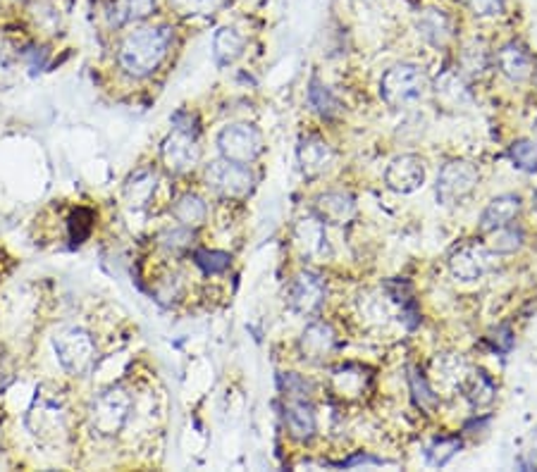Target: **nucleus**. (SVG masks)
Listing matches in <instances>:
<instances>
[{
  "instance_id": "nucleus-1",
  "label": "nucleus",
  "mask_w": 537,
  "mask_h": 472,
  "mask_svg": "<svg viewBox=\"0 0 537 472\" xmlns=\"http://www.w3.org/2000/svg\"><path fill=\"white\" fill-rule=\"evenodd\" d=\"M175 32L170 26H144L127 33L120 43L118 62L129 77H149L156 72L172 46Z\"/></svg>"
},
{
  "instance_id": "nucleus-2",
  "label": "nucleus",
  "mask_w": 537,
  "mask_h": 472,
  "mask_svg": "<svg viewBox=\"0 0 537 472\" xmlns=\"http://www.w3.org/2000/svg\"><path fill=\"white\" fill-rule=\"evenodd\" d=\"M427 77L418 65H401L389 67L380 79V96L389 108H407L426 96Z\"/></svg>"
},
{
  "instance_id": "nucleus-3",
  "label": "nucleus",
  "mask_w": 537,
  "mask_h": 472,
  "mask_svg": "<svg viewBox=\"0 0 537 472\" xmlns=\"http://www.w3.org/2000/svg\"><path fill=\"white\" fill-rule=\"evenodd\" d=\"M60 365L70 374H86L96 363V341L82 327L60 329L53 339Z\"/></svg>"
},
{
  "instance_id": "nucleus-4",
  "label": "nucleus",
  "mask_w": 537,
  "mask_h": 472,
  "mask_svg": "<svg viewBox=\"0 0 537 472\" xmlns=\"http://www.w3.org/2000/svg\"><path fill=\"white\" fill-rule=\"evenodd\" d=\"M478 182L480 175L475 165L468 163V160H452L439 170L435 194H437L439 203L452 208V205L464 203L465 198L475 191Z\"/></svg>"
},
{
  "instance_id": "nucleus-5",
  "label": "nucleus",
  "mask_w": 537,
  "mask_h": 472,
  "mask_svg": "<svg viewBox=\"0 0 537 472\" xmlns=\"http://www.w3.org/2000/svg\"><path fill=\"white\" fill-rule=\"evenodd\" d=\"M204 179L210 189L227 198H242L246 196L254 186V175L244 163H235V160H216V163L206 165Z\"/></svg>"
},
{
  "instance_id": "nucleus-6",
  "label": "nucleus",
  "mask_w": 537,
  "mask_h": 472,
  "mask_svg": "<svg viewBox=\"0 0 537 472\" xmlns=\"http://www.w3.org/2000/svg\"><path fill=\"white\" fill-rule=\"evenodd\" d=\"M217 148L227 160L249 165L263 153V134L254 125H230L220 131Z\"/></svg>"
},
{
  "instance_id": "nucleus-7",
  "label": "nucleus",
  "mask_w": 537,
  "mask_h": 472,
  "mask_svg": "<svg viewBox=\"0 0 537 472\" xmlns=\"http://www.w3.org/2000/svg\"><path fill=\"white\" fill-rule=\"evenodd\" d=\"M131 411V399L125 389H110L96 399L91 408V425L101 434H118Z\"/></svg>"
},
{
  "instance_id": "nucleus-8",
  "label": "nucleus",
  "mask_w": 537,
  "mask_h": 472,
  "mask_svg": "<svg viewBox=\"0 0 537 472\" xmlns=\"http://www.w3.org/2000/svg\"><path fill=\"white\" fill-rule=\"evenodd\" d=\"M494 268V253L483 243H464L449 258V269L461 282H478Z\"/></svg>"
},
{
  "instance_id": "nucleus-9",
  "label": "nucleus",
  "mask_w": 537,
  "mask_h": 472,
  "mask_svg": "<svg viewBox=\"0 0 537 472\" xmlns=\"http://www.w3.org/2000/svg\"><path fill=\"white\" fill-rule=\"evenodd\" d=\"M160 157H163L168 170L175 172V175H184V172H191L198 165L201 148H198L194 134L175 129L160 146Z\"/></svg>"
},
{
  "instance_id": "nucleus-10",
  "label": "nucleus",
  "mask_w": 537,
  "mask_h": 472,
  "mask_svg": "<svg viewBox=\"0 0 537 472\" xmlns=\"http://www.w3.org/2000/svg\"><path fill=\"white\" fill-rule=\"evenodd\" d=\"M385 184L394 194H413L426 184V165L418 156H397L387 165Z\"/></svg>"
},
{
  "instance_id": "nucleus-11",
  "label": "nucleus",
  "mask_w": 537,
  "mask_h": 472,
  "mask_svg": "<svg viewBox=\"0 0 537 472\" xmlns=\"http://www.w3.org/2000/svg\"><path fill=\"white\" fill-rule=\"evenodd\" d=\"M294 246L303 260H325L330 256V239L321 217H303L294 227Z\"/></svg>"
},
{
  "instance_id": "nucleus-12",
  "label": "nucleus",
  "mask_w": 537,
  "mask_h": 472,
  "mask_svg": "<svg viewBox=\"0 0 537 472\" xmlns=\"http://www.w3.org/2000/svg\"><path fill=\"white\" fill-rule=\"evenodd\" d=\"M325 282L322 277H318L315 272H299L294 277V282L289 287V306L296 310V313L303 315H313L321 310V306L325 303Z\"/></svg>"
},
{
  "instance_id": "nucleus-13",
  "label": "nucleus",
  "mask_w": 537,
  "mask_h": 472,
  "mask_svg": "<svg viewBox=\"0 0 537 472\" xmlns=\"http://www.w3.org/2000/svg\"><path fill=\"white\" fill-rule=\"evenodd\" d=\"M337 346V335L328 322H311L299 339V351L308 363H325Z\"/></svg>"
},
{
  "instance_id": "nucleus-14",
  "label": "nucleus",
  "mask_w": 537,
  "mask_h": 472,
  "mask_svg": "<svg viewBox=\"0 0 537 472\" xmlns=\"http://www.w3.org/2000/svg\"><path fill=\"white\" fill-rule=\"evenodd\" d=\"M296 156H299V165L306 177H321L322 172H328L334 163L332 148L321 137L302 138Z\"/></svg>"
},
{
  "instance_id": "nucleus-15",
  "label": "nucleus",
  "mask_w": 537,
  "mask_h": 472,
  "mask_svg": "<svg viewBox=\"0 0 537 472\" xmlns=\"http://www.w3.org/2000/svg\"><path fill=\"white\" fill-rule=\"evenodd\" d=\"M315 212L325 224H347L356 215V201L344 191H328L315 198Z\"/></svg>"
},
{
  "instance_id": "nucleus-16",
  "label": "nucleus",
  "mask_w": 537,
  "mask_h": 472,
  "mask_svg": "<svg viewBox=\"0 0 537 472\" xmlns=\"http://www.w3.org/2000/svg\"><path fill=\"white\" fill-rule=\"evenodd\" d=\"M284 425L287 432L299 441L313 439L315 413L306 399H287L284 403Z\"/></svg>"
},
{
  "instance_id": "nucleus-17",
  "label": "nucleus",
  "mask_w": 537,
  "mask_h": 472,
  "mask_svg": "<svg viewBox=\"0 0 537 472\" xmlns=\"http://www.w3.org/2000/svg\"><path fill=\"white\" fill-rule=\"evenodd\" d=\"M518 210H521V198L516 194H504V196L492 198L490 205L483 210L480 217V230L494 231L499 227H506L516 220Z\"/></svg>"
},
{
  "instance_id": "nucleus-18",
  "label": "nucleus",
  "mask_w": 537,
  "mask_h": 472,
  "mask_svg": "<svg viewBox=\"0 0 537 472\" xmlns=\"http://www.w3.org/2000/svg\"><path fill=\"white\" fill-rule=\"evenodd\" d=\"M497 65L506 79L525 81L532 74V58L521 43H506L497 55Z\"/></svg>"
},
{
  "instance_id": "nucleus-19",
  "label": "nucleus",
  "mask_w": 537,
  "mask_h": 472,
  "mask_svg": "<svg viewBox=\"0 0 537 472\" xmlns=\"http://www.w3.org/2000/svg\"><path fill=\"white\" fill-rule=\"evenodd\" d=\"M420 36L433 43V46L442 48L454 39V24L442 10H426L418 20Z\"/></svg>"
},
{
  "instance_id": "nucleus-20",
  "label": "nucleus",
  "mask_w": 537,
  "mask_h": 472,
  "mask_svg": "<svg viewBox=\"0 0 537 472\" xmlns=\"http://www.w3.org/2000/svg\"><path fill=\"white\" fill-rule=\"evenodd\" d=\"M246 39L242 33L232 29V26H223L213 39V55H216L217 65H232L236 58H242Z\"/></svg>"
},
{
  "instance_id": "nucleus-21",
  "label": "nucleus",
  "mask_w": 537,
  "mask_h": 472,
  "mask_svg": "<svg viewBox=\"0 0 537 472\" xmlns=\"http://www.w3.org/2000/svg\"><path fill=\"white\" fill-rule=\"evenodd\" d=\"M172 215L182 227L194 230V227H201L206 222L208 208H206L204 198H198L197 194H184V196L177 198L175 208H172Z\"/></svg>"
},
{
  "instance_id": "nucleus-22",
  "label": "nucleus",
  "mask_w": 537,
  "mask_h": 472,
  "mask_svg": "<svg viewBox=\"0 0 537 472\" xmlns=\"http://www.w3.org/2000/svg\"><path fill=\"white\" fill-rule=\"evenodd\" d=\"M156 10V0H118L110 10V24L125 26L131 22L146 20Z\"/></svg>"
},
{
  "instance_id": "nucleus-23",
  "label": "nucleus",
  "mask_w": 537,
  "mask_h": 472,
  "mask_svg": "<svg viewBox=\"0 0 537 472\" xmlns=\"http://www.w3.org/2000/svg\"><path fill=\"white\" fill-rule=\"evenodd\" d=\"M464 387H465V396H468V401H471L475 408L490 406L492 401H494V393H497L494 382H492L485 373L468 374L464 382Z\"/></svg>"
},
{
  "instance_id": "nucleus-24",
  "label": "nucleus",
  "mask_w": 537,
  "mask_h": 472,
  "mask_svg": "<svg viewBox=\"0 0 537 472\" xmlns=\"http://www.w3.org/2000/svg\"><path fill=\"white\" fill-rule=\"evenodd\" d=\"M308 103L313 108L321 118L330 119L334 115L341 112V103L334 99V93L330 91L328 86L321 84V81H311V89H308Z\"/></svg>"
},
{
  "instance_id": "nucleus-25",
  "label": "nucleus",
  "mask_w": 537,
  "mask_h": 472,
  "mask_svg": "<svg viewBox=\"0 0 537 472\" xmlns=\"http://www.w3.org/2000/svg\"><path fill=\"white\" fill-rule=\"evenodd\" d=\"M521 246H523V231L512 227V224H506V227H499V230L492 231V253H502V256H506V253H516Z\"/></svg>"
},
{
  "instance_id": "nucleus-26",
  "label": "nucleus",
  "mask_w": 537,
  "mask_h": 472,
  "mask_svg": "<svg viewBox=\"0 0 537 472\" xmlns=\"http://www.w3.org/2000/svg\"><path fill=\"white\" fill-rule=\"evenodd\" d=\"M435 367H437V377L442 380V384L445 387H452V384H456V387H464L465 382V363L461 361V358H454V355H445V358H439L437 363H435Z\"/></svg>"
},
{
  "instance_id": "nucleus-27",
  "label": "nucleus",
  "mask_w": 537,
  "mask_h": 472,
  "mask_svg": "<svg viewBox=\"0 0 537 472\" xmlns=\"http://www.w3.org/2000/svg\"><path fill=\"white\" fill-rule=\"evenodd\" d=\"M227 0H170V5L184 17H208L216 14Z\"/></svg>"
},
{
  "instance_id": "nucleus-28",
  "label": "nucleus",
  "mask_w": 537,
  "mask_h": 472,
  "mask_svg": "<svg viewBox=\"0 0 537 472\" xmlns=\"http://www.w3.org/2000/svg\"><path fill=\"white\" fill-rule=\"evenodd\" d=\"M461 448V441L459 439H446V437H442V439H435L433 444L427 446V463L430 466H446L449 460L456 456V451Z\"/></svg>"
},
{
  "instance_id": "nucleus-29",
  "label": "nucleus",
  "mask_w": 537,
  "mask_h": 472,
  "mask_svg": "<svg viewBox=\"0 0 537 472\" xmlns=\"http://www.w3.org/2000/svg\"><path fill=\"white\" fill-rule=\"evenodd\" d=\"M509 156H512L513 165H516L518 170H537V146L532 144V141H528V138L516 141V144L509 148Z\"/></svg>"
},
{
  "instance_id": "nucleus-30",
  "label": "nucleus",
  "mask_w": 537,
  "mask_h": 472,
  "mask_svg": "<svg viewBox=\"0 0 537 472\" xmlns=\"http://www.w3.org/2000/svg\"><path fill=\"white\" fill-rule=\"evenodd\" d=\"M411 389H413V399H416V403H418L423 411H435L437 408V396H435V392L430 387H427V380L423 377L420 373H416V370H411Z\"/></svg>"
},
{
  "instance_id": "nucleus-31",
  "label": "nucleus",
  "mask_w": 537,
  "mask_h": 472,
  "mask_svg": "<svg viewBox=\"0 0 537 472\" xmlns=\"http://www.w3.org/2000/svg\"><path fill=\"white\" fill-rule=\"evenodd\" d=\"M197 265L208 275H216V272H223V269L230 268V256L223 253V250H198Z\"/></svg>"
},
{
  "instance_id": "nucleus-32",
  "label": "nucleus",
  "mask_w": 537,
  "mask_h": 472,
  "mask_svg": "<svg viewBox=\"0 0 537 472\" xmlns=\"http://www.w3.org/2000/svg\"><path fill=\"white\" fill-rule=\"evenodd\" d=\"M191 239H194V234H191L189 227H175V230H165L163 234H160V246L168 250H184L189 249L191 246Z\"/></svg>"
},
{
  "instance_id": "nucleus-33",
  "label": "nucleus",
  "mask_w": 537,
  "mask_h": 472,
  "mask_svg": "<svg viewBox=\"0 0 537 472\" xmlns=\"http://www.w3.org/2000/svg\"><path fill=\"white\" fill-rule=\"evenodd\" d=\"M461 65H464L465 72L480 74L487 67V52L483 46H473L465 48L464 55H461Z\"/></svg>"
},
{
  "instance_id": "nucleus-34",
  "label": "nucleus",
  "mask_w": 537,
  "mask_h": 472,
  "mask_svg": "<svg viewBox=\"0 0 537 472\" xmlns=\"http://www.w3.org/2000/svg\"><path fill=\"white\" fill-rule=\"evenodd\" d=\"M280 384H282V392H284V396H287V399H306L308 389H311V384H308L306 380H302V377L294 373L282 374Z\"/></svg>"
},
{
  "instance_id": "nucleus-35",
  "label": "nucleus",
  "mask_w": 537,
  "mask_h": 472,
  "mask_svg": "<svg viewBox=\"0 0 537 472\" xmlns=\"http://www.w3.org/2000/svg\"><path fill=\"white\" fill-rule=\"evenodd\" d=\"M465 5L471 7L478 17H494L504 10V0H465Z\"/></svg>"
},
{
  "instance_id": "nucleus-36",
  "label": "nucleus",
  "mask_w": 537,
  "mask_h": 472,
  "mask_svg": "<svg viewBox=\"0 0 537 472\" xmlns=\"http://www.w3.org/2000/svg\"><path fill=\"white\" fill-rule=\"evenodd\" d=\"M531 463L537 466V432L532 434V446H531Z\"/></svg>"
},
{
  "instance_id": "nucleus-37",
  "label": "nucleus",
  "mask_w": 537,
  "mask_h": 472,
  "mask_svg": "<svg viewBox=\"0 0 537 472\" xmlns=\"http://www.w3.org/2000/svg\"><path fill=\"white\" fill-rule=\"evenodd\" d=\"M532 129H535V137H537V122H535V127H532Z\"/></svg>"
}]
</instances>
